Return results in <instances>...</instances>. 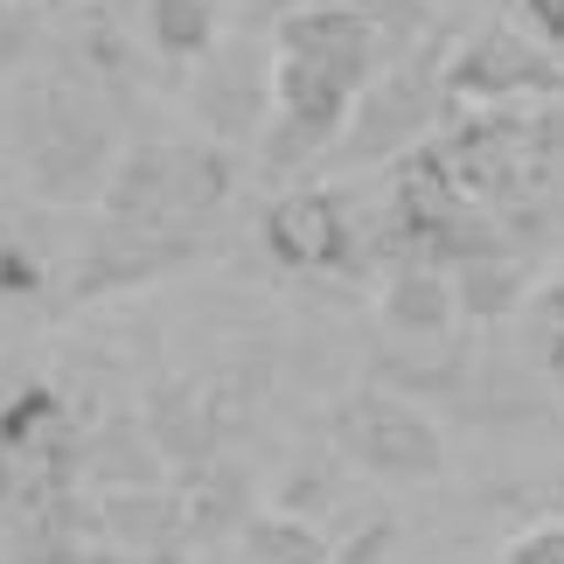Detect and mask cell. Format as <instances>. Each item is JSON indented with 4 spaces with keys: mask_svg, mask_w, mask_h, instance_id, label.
Returning a JSON list of instances; mask_svg holds the SVG:
<instances>
[{
    "mask_svg": "<svg viewBox=\"0 0 564 564\" xmlns=\"http://www.w3.org/2000/svg\"><path fill=\"white\" fill-rule=\"evenodd\" d=\"M536 70H544V56L530 50V42H516V35H488V42H474V50L453 63V84L474 98H509V91H530Z\"/></svg>",
    "mask_w": 564,
    "mask_h": 564,
    "instance_id": "8992f818",
    "label": "cell"
},
{
    "mask_svg": "<svg viewBox=\"0 0 564 564\" xmlns=\"http://www.w3.org/2000/svg\"><path fill=\"white\" fill-rule=\"evenodd\" d=\"M265 237H272V251L286 258V265H335L341 258V237H349V224H341V195L328 188H293V195H279L272 216H265Z\"/></svg>",
    "mask_w": 564,
    "mask_h": 564,
    "instance_id": "277c9868",
    "label": "cell"
},
{
    "mask_svg": "<svg viewBox=\"0 0 564 564\" xmlns=\"http://www.w3.org/2000/svg\"><path fill=\"white\" fill-rule=\"evenodd\" d=\"M502 564H564V523H536L502 551Z\"/></svg>",
    "mask_w": 564,
    "mask_h": 564,
    "instance_id": "9c48e42d",
    "label": "cell"
},
{
    "mask_svg": "<svg viewBox=\"0 0 564 564\" xmlns=\"http://www.w3.org/2000/svg\"><path fill=\"white\" fill-rule=\"evenodd\" d=\"M216 203H224V161H216L209 147H147L112 182V209L147 224V230L209 216Z\"/></svg>",
    "mask_w": 564,
    "mask_h": 564,
    "instance_id": "3957f363",
    "label": "cell"
},
{
    "mask_svg": "<svg viewBox=\"0 0 564 564\" xmlns=\"http://www.w3.org/2000/svg\"><path fill=\"white\" fill-rule=\"evenodd\" d=\"M335 446L349 467L377 474V481H432L446 467L440 425L411 398H390V390H362L335 411Z\"/></svg>",
    "mask_w": 564,
    "mask_h": 564,
    "instance_id": "7a4b0ae2",
    "label": "cell"
},
{
    "mask_svg": "<svg viewBox=\"0 0 564 564\" xmlns=\"http://www.w3.org/2000/svg\"><path fill=\"white\" fill-rule=\"evenodd\" d=\"M383 328L390 335H404V341H432V335H446L453 328V314H460V293H453V279L440 265H404V272H390V286H383Z\"/></svg>",
    "mask_w": 564,
    "mask_h": 564,
    "instance_id": "5b68a950",
    "label": "cell"
},
{
    "mask_svg": "<svg viewBox=\"0 0 564 564\" xmlns=\"http://www.w3.org/2000/svg\"><path fill=\"white\" fill-rule=\"evenodd\" d=\"M377 77V29L356 8H300L279 21L272 42V126L279 154L293 147H328L341 126L356 119V105L370 98Z\"/></svg>",
    "mask_w": 564,
    "mask_h": 564,
    "instance_id": "6da1fadb",
    "label": "cell"
},
{
    "mask_svg": "<svg viewBox=\"0 0 564 564\" xmlns=\"http://www.w3.org/2000/svg\"><path fill=\"white\" fill-rule=\"evenodd\" d=\"M523 29L544 50H564V0H523Z\"/></svg>",
    "mask_w": 564,
    "mask_h": 564,
    "instance_id": "30bf717a",
    "label": "cell"
},
{
    "mask_svg": "<svg viewBox=\"0 0 564 564\" xmlns=\"http://www.w3.org/2000/svg\"><path fill=\"white\" fill-rule=\"evenodd\" d=\"M147 29L167 56H203L209 50V0H154V14H147Z\"/></svg>",
    "mask_w": 564,
    "mask_h": 564,
    "instance_id": "ba28073f",
    "label": "cell"
},
{
    "mask_svg": "<svg viewBox=\"0 0 564 564\" xmlns=\"http://www.w3.org/2000/svg\"><path fill=\"white\" fill-rule=\"evenodd\" d=\"M237 564H328L314 530L286 523V516H265V523L245 530V544H237Z\"/></svg>",
    "mask_w": 564,
    "mask_h": 564,
    "instance_id": "52a82bcc",
    "label": "cell"
}]
</instances>
